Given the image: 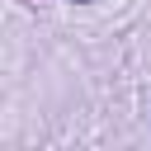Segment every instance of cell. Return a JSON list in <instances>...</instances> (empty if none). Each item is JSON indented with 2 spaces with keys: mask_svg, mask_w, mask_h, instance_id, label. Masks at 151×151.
<instances>
[{
  "mask_svg": "<svg viewBox=\"0 0 151 151\" xmlns=\"http://www.w3.org/2000/svg\"><path fill=\"white\" fill-rule=\"evenodd\" d=\"M76 5H90V0H76Z\"/></svg>",
  "mask_w": 151,
  "mask_h": 151,
  "instance_id": "obj_1",
  "label": "cell"
}]
</instances>
